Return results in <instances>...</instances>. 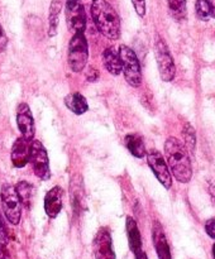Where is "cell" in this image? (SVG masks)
<instances>
[{
    "instance_id": "cell-29",
    "label": "cell",
    "mask_w": 215,
    "mask_h": 259,
    "mask_svg": "<svg viewBox=\"0 0 215 259\" xmlns=\"http://www.w3.org/2000/svg\"><path fill=\"white\" fill-rule=\"evenodd\" d=\"M209 195L211 202L215 205V182H210L209 184Z\"/></svg>"
},
{
    "instance_id": "cell-5",
    "label": "cell",
    "mask_w": 215,
    "mask_h": 259,
    "mask_svg": "<svg viewBox=\"0 0 215 259\" xmlns=\"http://www.w3.org/2000/svg\"><path fill=\"white\" fill-rule=\"evenodd\" d=\"M0 199H2V207L5 218L8 222L13 225H18L22 217V202L18 197L15 187L12 185H3L0 191Z\"/></svg>"
},
{
    "instance_id": "cell-30",
    "label": "cell",
    "mask_w": 215,
    "mask_h": 259,
    "mask_svg": "<svg viewBox=\"0 0 215 259\" xmlns=\"http://www.w3.org/2000/svg\"><path fill=\"white\" fill-rule=\"evenodd\" d=\"M210 5V10H211V17L215 18V0H207Z\"/></svg>"
},
{
    "instance_id": "cell-31",
    "label": "cell",
    "mask_w": 215,
    "mask_h": 259,
    "mask_svg": "<svg viewBox=\"0 0 215 259\" xmlns=\"http://www.w3.org/2000/svg\"><path fill=\"white\" fill-rule=\"evenodd\" d=\"M134 257H136V259H148V258H147V255H146V253H144V252H142V253H139V254H137V255H134Z\"/></svg>"
},
{
    "instance_id": "cell-25",
    "label": "cell",
    "mask_w": 215,
    "mask_h": 259,
    "mask_svg": "<svg viewBox=\"0 0 215 259\" xmlns=\"http://www.w3.org/2000/svg\"><path fill=\"white\" fill-rule=\"evenodd\" d=\"M134 10L139 17H144L146 15V0H132Z\"/></svg>"
},
{
    "instance_id": "cell-27",
    "label": "cell",
    "mask_w": 215,
    "mask_h": 259,
    "mask_svg": "<svg viewBox=\"0 0 215 259\" xmlns=\"http://www.w3.org/2000/svg\"><path fill=\"white\" fill-rule=\"evenodd\" d=\"M8 46V38L7 34H5L4 29H3L2 24H0V52H4L5 48Z\"/></svg>"
},
{
    "instance_id": "cell-19",
    "label": "cell",
    "mask_w": 215,
    "mask_h": 259,
    "mask_svg": "<svg viewBox=\"0 0 215 259\" xmlns=\"http://www.w3.org/2000/svg\"><path fill=\"white\" fill-rule=\"evenodd\" d=\"M61 10H62V0H52L50 7V18H48V23H50L48 35L50 37H55L57 34V27L58 22H60Z\"/></svg>"
},
{
    "instance_id": "cell-10",
    "label": "cell",
    "mask_w": 215,
    "mask_h": 259,
    "mask_svg": "<svg viewBox=\"0 0 215 259\" xmlns=\"http://www.w3.org/2000/svg\"><path fill=\"white\" fill-rule=\"evenodd\" d=\"M93 253L95 259H115L110 232L106 228H101L96 233L93 242Z\"/></svg>"
},
{
    "instance_id": "cell-20",
    "label": "cell",
    "mask_w": 215,
    "mask_h": 259,
    "mask_svg": "<svg viewBox=\"0 0 215 259\" xmlns=\"http://www.w3.org/2000/svg\"><path fill=\"white\" fill-rule=\"evenodd\" d=\"M15 191H17L18 197H19L22 205H24L25 207L30 206V202H32L33 197V186L27 181H20L18 182L17 186H15Z\"/></svg>"
},
{
    "instance_id": "cell-11",
    "label": "cell",
    "mask_w": 215,
    "mask_h": 259,
    "mask_svg": "<svg viewBox=\"0 0 215 259\" xmlns=\"http://www.w3.org/2000/svg\"><path fill=\"white\" fill-rule=\"evenodd\" d=\"M17 124L23 138L32 142L33 138H34V133H35L34 119H33L32 111H30L29 106H28L25 103L19 104V106H18Z\"/></svg>"
},
{
    "instance_id": "cell-1",
    "label": "cell",
    "mask_w": 215,
    "mask_h": 259,
    "mask_svg": "<svg viewBox=\"0 0 215 259\" xmlns=\"http://www.w3.org/2000/svg\"><path fill=\"white\" fill-rule=\"evenodd\" d=\"M164 156L175 179L181 184H187L192 177V167L186 147L179 139L169 137L164 142Z\"/></svg>"
},
{
    "instance_id": "cell-4",
    "label": "cell",
    "mask_w": 215,
    "mask_h": 259,
    "mask_svg": "<svg viewBox=\"0 0 215 259\" xmlns=\"http://www.w3.org/2000/svg\"><path fill=\"white\" fill-rule=\"evenodd\" d=\"M119 56L121 61V72L126 82L133 88H138L142 83V70L136 52L128 46H120Z\"/></svg>"
},
{
    "instance_id": "cell-16",
    "label": "cell",
    "mask_w": 215,
    "mask_h": 259,
    "mask_svg": "<svg viewBox=\"0 0 215 259\" xmlns=\"http://www.w3.org/2000/svg\"><path fill=\"white\" fill-rule=\"evenodd\" d=\"M103 63L109 73L113 76H118L121 73V61L118 51L114 47H108L103 52Z\"/></svg>"
},
{
    "instance_id": "cell-2",
    "label": "cell",
    "mask_w": 215,
    "mask_h": 259,
    "mask_svg": "<svg viewBox=\"0 0 215 259\" xmlns=\"http://www.w3.org/2000/svg\"><path fill=\"white\" fill-rule=\"evenodd\" d=\"M91 15L96 28L104 37L116 40L120 37V19L106 0H93Z\"/></svg>"
},
{
    "instance_id": "cell-14",
    "label": "cell",
    "mask_w": 215,
    "mask_h": 259,
    "mask_svg": "<svg viewBox=\"0 0 215 259\" xmlns=\"http://www.w3.org/2000/svg\"><path fill=\"white\" fill-rule=\"evenodd\" d=\"M152 237H153V244L154 248H156L158 259H171V252H169L166 235H164L163 229H162L161 224L158 222H156L153 224Z\"/></svg>"
},
{
    "instance_id": "cell-9",
    "label": "cell",
    "mask_w": 215,
    "mask_h": 259,
    "mask_svg": "<svg viewBox=\"0 0 215 259\" xmlns=\"http://www.w3.org/2000/svg\"><path fill=\"white\" fill-rule=\"evenodd\" d=\"M65 14L68 28L72 30L73 34L85 32L86 17L81 0H66Z\"/></svg>"
},
{
    "instance_id": "cell-8",
    "label": "cell",
    "mask_w": 215,
    "mask_h": 259,
    "mask_svg": "<svg viewBox=\"0 0 215 259\" xmlns=\"http://www.w3.org/2000/svg\"><path fill=\"white\" fill-rule=\"evenodd\" d=\"M147 156V162H148L149 168L154 174L156 179L158 180L159 184L164 187L166 190H169L172 187V176L169 172L168 166H167L166 159L162 157L157 149H151Z\"/></svg>"
},
{
    "instance_id": "cell-17",
    "label": "cell",
    "mask_w": 215,
    "mask_h": 259,
    "mask_svg": "<svg viewBox=\"0 0 215 259\" xmlns=\"http://www.w3.org/2000/svg\"><path fill=\"white\" fill-rule=\"evenodd\" d=\"M63 101H65L66 108L70 111H72L73 114H76V115H82V114H85L89 110L88 101L78 93L68 94Z\"/></svg>"
},
{
    "instance_id": "cell-22",
    "label": "cell",
    "mask_w": 215,
    "mask_h": 259,
    "mask_svg": "<svg viewBox=\"0 0 215 259\" xmlns=\"http://www.w3.org/2000/svg\"><path fill=\"white\" fill-rule=\"evenodd\" d=\"M182 137H184L185 147H186L189 151L194 152L195 146H196V136H195L194 126L190 125V124H186L184 131H182Z\"/></svg>"
},
{
    "instance_id": "cell-18",
    "label": "cell",
    "mask_w": 215,
    "mask_h": 259,
    "mask_svg": "<svg viewBox=\"0 0 215 259\" xmlns=\"http://www.w3.org/2000/svg\"><path fill=\"white\" fill-rule=\"evenodd\" d=\"M124 143H125L126 149L131 152V154H133L137 158H143L147 154L143 139L138 134H128L124 138Z\"/></svg>"
},
{
    "instance_id": "cell-7",
    "label": "cell",
    "mask_w": 215,
    "mask_h": 259,
    "mask_svg": "<svg viewBox=\"0 0 215 259\" xmlns=\"http://www.w3.org/2000/svg\"><path fill=\"white\" fill-rule=\"evenodd\" d=\"M29 162L33 167L34 175L38 179L47 181L51 177L50 161L48 154L43 144L39 141L33 139L29 146Z\"/></svg>"
},
{
    "instance_id": "cell-3",
    "label": "cell",
    "mask_w": 215,
    "mask_h": 259,
    "mask_svg": "<svg viewBox=\"0 0 215 259\" xmlns=\"http://www.w3.org/2000/svg\"><path fill=\"white\" fill-rule=\"evenodd\" d=\"M89 58V47L83 33H75L68 43L67 62L71 71L81 72L86 67Z\"/></svg>"
},
{
    "instance_id": "cell-13",
    "label": "cell",
    "mask_w": 215,
    "mask_h": 259,
    "mask_svg": "<svg viewBox=\"0 0 215 259\" xmlns=\"http://www.w3.org/2000/svg\"><path fill=\"white\" fill-rule=\"evenodd\" d=\"M63 190L60 186H55L46 194L45 197V211L48 218L55 219L62 210Z\"/></svg>"
},
{
    "instance_id": "cell-21",
    "label": "cell",
    "mask_w": 215,
    "mask_h": 259,
    "mask_svg": "<svg viewBox=\"0 0 215 259\" xmlns=\"http://www.w3.org/2000/svg\"><path fill=\"white\" fill-rule=\"evenodd\" d=\"M172 17L177 20L186 18V0H167Z\"/></svg>"
},
{
    "instance_id": "cell-26",
    "label": "cell",
    "mask_w": 215,
    "mask_h": 259,
    "mask_svg": "<svg viewBox=\"0 0 215 259\" xmlns=\"http://www.w3.org/2000/svg\"><path fill=\"white\" fill-rule=\"evenodd\" d=\"M205 232L211 239H215V218H211L205 223Z\"/></svg>"
},
{
    "instance_id": "cell-12",
    "label": "cell",
    "mask_w": 215,
    "mask_h": 259,
    "mask_svg": "<svg viewBox=\"0 0 215 259\" xmlns=\"http://www.w3.org/2000/svg\"><path fill=\"white\" fill-rule=\"evenodd\" d=\"M29 146L30 142L20 137L14 142L12 147V163L15 168H23L29 162Z\"/></svg>"
},
{
    "instance_id": "cell-24",
    "label": "cell",
    "mask_w": 215,
    "mask_h": 259,
    "mask_svg": "<svg viewBox=\"0 0 215 259\" xmlns=\"http://www.w3.org/2000/svg\"><path fill=\"white\" fill-rule=\"evenodd\" d=\"M8 235H9V229H8L7 223L3 218V214L0 212V240H2V243L8 242V238H9Z\"/></svg>"
},
{
    "instance_id": "cell-6",
    "label": "cell",
    "mask_w": 215,
    "mask_h": 259,
    "mask_svg": "<svg viewBox=\"0 0 215 259\" xmlns=\"http://www.w3.org/2000/svg\"><path fill=\"white\" fill-rule=\"evenodd\" d=\"M154 56H156V62L162 81L169 82L174 80L175 75H176L174 58H172L166 42L159 37H157L156 42H154Z\"/></svg>"
},
{
    "instance_id": "cell-28",
    "label": "cell",
    "mask_w": 215,
    "mask_h": 259,
    "mask_svg": "<svg viewBox=\"0 0 215 259\" xmlns=\"http://www.w3.org/2000/svg\"><path fill=\"white\" fill-rule=\"evenodd\" d=\"M0 259H10L9 253H8L7 247L4 245V243H0Z\"/></svg>"
},
{
    "instance_id": "cell-15",
    "label": "cell",
    "mask_w": 215,
    "mask_h": 259,
    "mask_svg": "<svg viewBox=\"0 0 215 259\" xmlns=\"http://www.w3.org/2000/svg\"><path fill=\"white\" fill-rule=\"evenodd\" d=\"M125 229H126V235H128V242H129V248H131L132 253L134 255L142 253V238L141 233H139L138 225L134 222L133 218L128 217L125 220Z\"/></svg>"
},
{
    "instance_id": "cell-32",
    "label": "cell",
    "mask_w": 215,
    "mask_h": 259,
    "mask_svg": "<svg viewBox=\"0 0 215 259\" xmlns=\"http://www.w3.org/2000/svg\"><path fill=\"white\" fill-rule=\"evenodd\" d=\"M212 255H214V259H215V244L212 245Z\"/></svg>"
},
{
    "instance_id": "cell-23",
    "label": "cell",
    "mask_w": 215,
    "mask_h": 259,
    "mask_svg": "<svg viewBox=\"0 0 215 259\" xmlns=\"http://www.w3.org/2000/svg\"><path fill=\"white\" fill-rule=\"evenodd\" d=\"M195 10H196V15L200 20H207L211 17V10H210L207 0H196Z\"/></svg>"
}]
</instances>
